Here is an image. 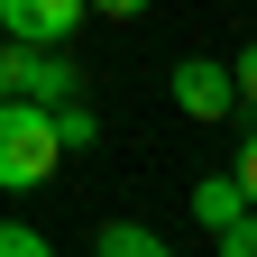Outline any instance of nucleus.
Returning a JSON list of instances; mask_svg holds the SVG:
<instances>
[{
	"instance_id": "1a4fd4ad",
	"label": "nucleus",
	"mask_w": 257,
	"mask_h": 257,
	"mask_svg": "<svg viewBox=\"0 0 257 257\" xmlns=\"http://www.w3.org/2000/svg\"><path fill=\"white\" fill-rule=\"evenodd\" d=\"M0 257H55L46 230H28V220H0Z\"/></svg>"
},
{
	"instance_id": "f8f14e48",
	"label": "nucleus",
	"mask_w": 257,
	"mask_h": 257,
	"mask_svg": "<svg viewBox=\"0 0 257 257\" xmlns=\"http://www.w3.org/2000/svg\"><path fill=\"white\" fill-rule=\"evenodd\" d=\"M92 19H147V0H83Z\"/></svg>"
},
{
	"instance_id": "20e7f679",
	"label": "nucleus",
	"mask_w": 257,
	"mask_h": 257,
	"mask_svg": "<svg viewBox=\"0 0 257 257\" xmlns=\"http://www.w3.org/2000/svg\"><path fill=\"white\" fill-rule=\"evenodd\" d=\"M83 19H92L83 0H0V37H19V46H64Z\"/></svg>"
},
{
	"instance_id": "9b49d317",
	"label": "nucleus",
	"mask_w": 257,
	"mask_h": 257,
	"mask_svg": "<svg viewBox=\"0 0 257 257\" xmlns=\"http://www.w3.org/2000/svg\"><path fill=\"white\" fill-rule=\"evenodd\" d=\"M230 83H239V101H248V110H257V37H248V46H239V55H230Z\"/></svg>"
},
{
	"instance_id": "39448f33",
	"label": "nucleus",
	"mask_w": 257,
	"mask_h": 257,
	"mask_svg": "<svg viewBox=\"0 0 257 257\" xmlns=\"http://www.w3.org/2000/svg\"><path fill=\"white\" fill-rule=\"evenodd\" d=\"M92 257H175V248H166V239H156V230H147V220H110V230H101V239H92Z\"/></svg>"
},
{
	"instance_id": "f257e3e1",
	"label": "nucleus",
	"mask_w": 257,
	"mask_h": 257,
	"mask_svg": "<svg viewBox=\"0 0 257 257\" xmlns=\"http://www.w3.org/2000/svg\"><path fill=\"white\" fill-rule=\"evenodd\" d=\"M64 166V138H55V110L46 101H19L0 92V193H37Z\"/></svg>"
},
{
	"instance_id": "6e6552de",
	"label": "nucleus",
	"mask_w": 257,
	"mask_h": 257,
	"mask_svg": "<svg viewBox=\"0 0 257 257\" xmlns=\"http://www.w3.org/2000/svg\"><path fill=\"white\" fill-rule=\"evenodd\" d=\"M211 248H220V257H257V211L220 220V230H211Z\"/></svg>"
},
{
	"instance_id": "0eeeda50",
	"label": "nucleus",
	"mask_w": 257,
	"mask_h": 257,
	"mask_svg": "<svg viewBox=\"0 0 257 257\" xmlns=\"http://www.w3.org/2000/svg\"><path fill=\"white\" fill-rule=\"evenodd\" d=\"M46 110H55V138H64V156L101 138V119H92V101H83V92H64V101H46Z\"/></svg>"
},
{
	"instance_id": "f03ea898",
	"label": "nucleus",
	"mask_w": 257,
	"mask_h": 257,
	"mask_svg": "<svg viewBox=\"0 0 257 257\" xmlns=\"http://www.w3.org/2000/svg\"><path fill=\"white\" fill-rule=\"evenodd\" d=\"M0 92H19V101H64V92H83V74L64 64V46H19V37H0Z\"/></svg>"
},
{
	"instance_id": "423d86ee",
	"label": "nucleus",
	"mask_w": 257,
	"mask_h": 257,
	"mask_svg": "<svg viewBox=\"0 0 257 257\" xmlns=\"http://www.w3.org/2000/svg\"><path fill=\"white\" fill-rule=\"evenodd\" d=\"M248 202H239V184L230 175H202V184H193V220H202V230H220V220H239Z\"/></svg>"
},
{
	"instance_id": "9d476101",
	"label": "nucleus",
	"mask_w": 257,
	"mask_h": 257,
	"mask_svg": "<svg viewBox=\"0 0 257 257\" xmlns=\"http://www.w3.org/2000/svg\"><path fill=\"white\" fill-rule=\"evenodd\" d=\"M230 184H239V202L257 211V128H248V138H239V166H230Z\"/></svg>"
},
{
	"instance_id": "7ed1b4c3",
	"label": "nucleus",
	"mask_w": 257,
	"mask_h": 257,
	"mask_svg": "<svg viewBox=\"0 0 257 257\" xmlns=\"http://www.w3.org/2000/svg\"><path fill=\"white\" fill-rule=\"evenodd\" d=\"M166 83H175V110H184V119H230V101H239V83H230L220 55H184Z\"/></svg>"
}]
</instances>
